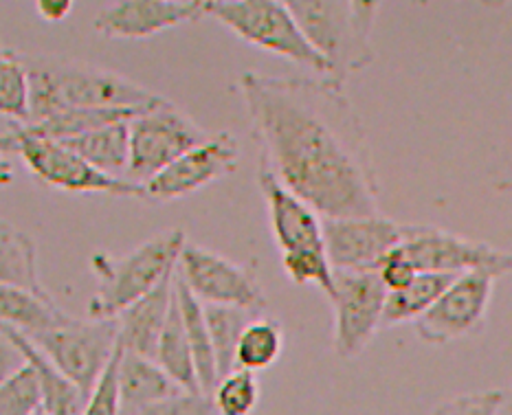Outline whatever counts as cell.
Masks as SVG:
<instances>
[{"label":"cell","instance_id":"cell-3","mask_svg":"<svg viewBox=\"0 0 512 415\" xmlns=\"http://www.w3.org/2000/svg\"><path fill=\"white\" fill-rule=\"evenodd\" d=\"M288 7L310 47L326 62L330 82L343 86L354 73H361L374 62L372 31L381 3L376 0H288Z\"/></svg>","mask_w":512,"mask_h":415},{"label":"cell","instance_id":"cell-5","mask_svg":"<svg viewBox=\"0 0 512 415\" xmlns=\"http://www.w3.org/2000/svg\"><path fill=\"white\" fill-rule=\"evenodd\" d=\"M207 16L262 51L317 73L328 80V66L310 47L288 3L280 0H207Z\"/></svg>","mask_w":512,"mask_h":415},{"label":"cell","instance_id":"cell-7","mask_svg":"<svg viewBox=\"0 0 512 415\" xmlns=\"http://www.w3.org/2000/svg\"><path fill=\"white\" fill-rule=\"evenodd\" d=\"M27 339L91 398L119 347V321L75 319L69 314L66 321Z\"/></svg>","mask_w":512,"mask_h":415},{"label":"cell","instance_id":"cell-2","mask_svg":"<svg viewBox=\"0 0 512 415\" xmlns=\"http://www.w3.org/2000/svg\"><path fill=\"white\" fill-rule=\"evenodd\" d=\"M20 55L29 75V123L64 110H143L163 99L121 73L84 60L49 53Z\"/></svg>","mask_w":512,"mask_h":415},{"label":"cell","instance_id":"cell-37","mask_svg":"<svg viewBox=\"0 0 512 415\" xmlns=\"http://www.w3.org/2000/svg\"><path fill=\"white\" fill-rule=\"evenodd\" d=\"M33 7H36V14L44 22H62L71 14L75 5L71 0H38V3H33Z\"/></svg>","mask_w":512,"mask_h":415},{"label":"cell","instance_id":"cell-11","mask_svg":"<svg viewBox=\"0 0 512 415\" xmlns=\"http://www.w3.org/2000/svg\"><path fill=\"white\" fill-rule=\"evenodd\" d=\"M387 288L376 271H335L332 347L339 358H356L383 328Z\"/></svg>","mask_w":512,"mask_h":415},{"label":"cell","instance_id":"cell-40","mask_svg":"<svg viewBox=\"0 0 512 415\" xmlns=\"http://www.w3.org/2000/svg\"><path fill=\"white\" fill-rule=\"evenodd\" d=\"M33 415H49V413H47V411H44V409H42V407H40V409H38V411H36V413H33Z\"/></svg>","mask_w":512,"mask_h":415},{"label":"cell","instance_id":"cell-27","mask_svg":"<svg viewBox=\"0 0 512 415\" xmlns=\"http://www.w3.org/2000/svg\"><path fill=\"white\" fill-rule=\"evenodd\" d=\"M284 352V330L280 321L269 317L253 319L244 328L238 350H236V365L238 369L247 372H262L277 363V358Z\"/></svg>","mask_w":512,"mask_h":415},{"label":"cell","instance_id":"cell-31","mask_svg":"<svg viewBox=\"0 0 512 415\" xmlns=\"http://www.w3.org/2000/svg\"><path fill=\"white\" fill-rule=\"evenodd\" d=\"M42 407L36 369L29 363L5 385H0V415H33Z\"/></svg>","mask_w":512,"mask_h":415},{"label":"cell","instance_id":"cell-33","mask_svg":"<svg viewBox=\"0 0 512 415\" xmlns=\"http://www.w3.org/2000/svg\"><path fill=\"white\" fill-rule=\"evenodd\" d=\"M502 398V389L469 391V394H460L440 402L429 415H495L499 405H502Z\"/></svg>","mask_w":512,"mask_h":415},{"label":"cell","instance_id":"cell-17","mask_svg":"<svg viewBox=\"0 0 512 415\" xmlns=\"http://www.w3.org/2000/svg\"><path fill=\"white\" fill-rule=\"evenodd\" d=\"M174 275L176 271L161 286L154 288L148 297H143L135 306L119 314L117 321L121 350L154 361L174 304Z\"/></svg>","mask_w":512,"mask_h":415},{"label":"cell","instance_id":"cell-29","mask_svg":"<svg viewBox=\"0 0 512 415\" xmlns=\"http://www.w3.org/2000/svg\"><path fill=\"white\" fill-rule=\"evenodd\" d=\"M211 396L218 415H251L260 402V383L253 372L236 369L218 380Z\"/></svg>","mask_w":512,"mask_h":415},{"label":"cell","instance_id":"cell-18","mask_svg":"<svg viewBox=\"0 0 512 415\" xmlns=\"http://www.w3.org/2000/svg\"><path fill=\"white\" fill-rule=\"evenodd\" d=\"M117 383L121 411H124V415H135L137 411L154 405V402L165 400L178 394V391H183L163 372L157 361L137 354H128L124 350L119 354Z\"/></svg>","mask_w":512,"mask_h":415},{"label":"cell","instance_id":"cell-22","mask_svg":"<svg viewBox=\"0 0 512 415\" xmlns=\"http://www.w3.org/2000/svg\"><path fill=\"white\" fill-rule=\"evenodd\" d=\"M0 284L49 295L40 282L38 246L27 231L0 218Z\"/></svg>","mask_w":512,"mask_h":415},{"label":"cell","instance_id":"cell-15","mask_svg":"<svg viewBox=\"0 0 512 415\" xmlns=\"http://www.w3.org/2000/svg\"><path fill=\"white\" fill-rule=\"evenodd\" d=\"M207 16V0H117L95 18L106 38L141 40Z\"/></svg>","mask_w":512,"mask_h":415},{"label":"cell","instance_id":"cell-1","mask_svg":"<svg viewBox=\"0 0 512 415\" xmlns=\"http://www.w3.org/2000/svg\"><path fill=\"white\" fill-rule=\"evenodd\" d=\"M264 165L324 220L381 213V189L359 110L326 77L240 75Z\"/></svg>","mask_w":512,"mask_h":415},{"label":"cell","instance_id":"cell-23","mask_svg":"<svg viewBox=\"0 0 512 415\" xmlns=\"http://www.w3.org/2000/svg\"><path fill=\"white\" fill-rule=\"evenodd\" d=\"M174 290H176L178 308H181V314H183L187 339H189V345H192L200 391L211 396L220 378H218L214 345H211V334H209V325L205 317V306L200 304L192 290H189L176 275H174Z\"/></svg>","mask_w":512,"mask_h":415},{"label":"cell","instance_id":"cell-8","mask_svg":"<svg viewBox=\"0 0 512 415\" xmlns=\"http://www.w3.org/2000/svg\"><path fill=\"white\" fill-rule=\"evenodd\" d=\"M130 132V163L128 181L146 185L159 176L165 167L181 159L196 145L209 139V132L174 106L168 99L143 108L139 115L128 121Z\"/></svg>","mask_w":512,"mask_h":415},{"label":"cell","instance_id":"cell-20","mask_svg":"<svg viewBox=\"0 0 512 415\" xmlns=\"http://www.w3.org/2000/svg\"><path fill=\"white\" fill-rule=\"evenodd\" d=\"M66 148L73 150L77 156L93 165L95 170L108 174L113 178H124L128 181V163H130V132L128 121H117L110 126L97 128L75 137L62 141Z\"/></svg>","mask_w":512,"mask_h":415},{"label":"cell","instance_id":"cell-9","mask_svg":"<svg viewBox=\"0 0 512 415\" xmlns=\"http://www.w3.org/2000/svg\"><path fill=\"white\" fill-rule=\"evenodd\" d=\"M176 277L205 306L240 308L255 314H262L269 306L253 268L233 262L205 246L185 244L176 264Z\"/></svg>","mask_w":512,"mask_h":415},{"label":"cell","instance_id":"cell-14","mask_svg":"<svg viewBox=\"0 0 512 415\" xmlns=\"http://www.w3.org/2000/svg\"><path fill=\"white\" fill-rule=\"evenodd\" d=\"M405 240V224L376 213L324 220V249L335 271H376Z\"/></svg>","mask_w":512,"mask_h":415},{"label":"cell","instance_id":"cell-12","mask_svg":"<svg viewBox=\"0 0 512 415\" xmlns=\"http://www.w3.org/2000/svg\"><path fill=\"white\" fill-rule=\"evenodd\" d=\"M497 279L499 275L491 271L460 275L431 310L414 323L418 339L429 345H444L480 332Z\"/></svg>","mask_w":512,"mask_h":415},{"label":"cell","instance_id":"cell-16","mask_svg":"<svg viewBox=\"0 0 512 415\" xmlns=\"http://www.w3.org/2000/svg\"><path fill=\"white\" fill-rule=\"evenodd\" d=\"M258 185L269 209L273 240L280 255L297 251H326L324 249V218L308 207L302 198L277 181L264 165L258 167Z\"/></svg>","mask_w":512,"mask_h":415},{"label":"cell","instance_id":"cell-6","mask_svg":"<svg viewBox=\"0 0 512 415\" xmlns=\"http://www.w3.org/2000/svg\"><path fill=\"white\" fill-rule=\"evenodd\" d=\"M16 154L42 185L73 194H106L146 200V189L124 178H113L95 170L82 156L58 141L18 137L14 130L0 134V159Z\"/></svg>","mask_w":512,"mask_h":415},{"label":"cell","instance_id":"cell-28","mask_svg":"<svg viewBox=\"0 0 512 415\" xmlns=\"http://www.w3.org/2000/svg\"><path fill=\"white\" fill-rule=\"evenodd\" d=\"M0 117L27 126L31 119L29 108V75L22 55L0 51Z\"/></svg>","mask_w":512,"mask_h":415},{"label":"cell","instance_id":"cell-25","mask_svg":"<svg viewBox=\"0 0 512 415\" xmlns=\"http://www.w3.org/2000/svg\"><path fill=\"white\" fill-rule=\"evenodd\" d=\"M455 275L442 273H418V277L407 288L398 293L387 295L383 328H394V325L418 321L422 314L431 310V306L447 293V288L455 282Z\"/></svg>","mask_w":512,"mask_h":415},{"label":"cell","instance_id":"cell-38","mask_svg":"<svg viewBox=\"0 0 512 415\" xmlns=\"http://www.w3.org/2000/svg\"><path fill=\"white\" fill-rule=\"evenodd\" d=\"M495 415H512V387L508 391H504V398H502V405H499Z\"/></svg>","mask_w":512,"mask_h":415},{"label":"cell","instance_id":"cell-30","mask_svg":"<svg viewBox=\"0 0 512 415\" xmlns=\"http://www.w3.org/2000/svg\"><path fill=\"white\" fill-rule=\"evenodd\" d=\"M284 273L295 284H313L321 288L330 299L335 293V268H332L326 251H297L282 255Z\"/></svg>","mask_w":512,"mask_h":415},{"label":"cell","instance_id":"cell-36","mask_svg":"<svg viewBox=\"0 0 512 415\" xmlns=\"http://www.w3.org/2000/svg\"><path fill=\"white\" fill-rule=\"evenodd\" d=\"M27 367V356L18 345L14 330L0 323V385Z\"/></svg>","mask_w":512,"mask_h":415},{"label":"cell","instance_id":"cell-35","mask_svg":"<svg viewBox=\"0 0 512 415\" xmlns=\"http://www.w3.org/2000/svg\"><path fill=\"white\" fill-rule=\"evenodd\" d=\"M376 273L381 277L387 293H398V290L407 288L418 277V271L411 266L407 255L400 251V246H396L392 253L385 255V260L378 264Z\"/></svg>","mask_w":512,"mask_h":415},{"label":"cell","instance_id":"cell-19","mask_svg":"<svg viewBox=\"0 0 512 415\" xmlns=\"http://www.w3.org/2000/svg\"><path fill=\"white\" fill-rule=\"evenodd\" d=\"M69 319L51 295L31 293L27 288L0 284V323L20 334L33 336Z\"/></svg>","mask_w":512,"mask_h":415},{"label":"cell","instance_id":"cell-21","mask_svg":"<svg viewBox=\"0 0 512 415\" xmlns=\"http://www.w3.org/2000/svg\"><path fill=\"white\" fill-rule=\"evenodd\" d=\"M14 336L18 345L22 347V352L27 356V363L36 369L42 394V409L49 415H82L88 398L82 394L80 387L73 385L25 334L14 330Z\"/></svg>","mask_w":512,"mask_h":415},{"label":"cell","instance_id":"cell-13","mask_svg":"<svg viewBox=\"0 0 512 415\" xmlns=\"http://www.w3.org/2000/svg\"><path fill=\"white\" fill-rule=\"evenodd\" d=\"M240 143L231 132L209 134V139L185 152L154 176L146 189V203H170L220 181L238 167Z\"/></svg>","mask_w":512,"mask_h":415},{"label":"cell","instance_id":"cell-32","mask_svg":"<svg viewBox=\"0 0 512 415\" xmlns=\"http://www.w3.org/2000/svg\"><path fill=\"white\" fill-rule=\"evenodd\" d=\"M135 415H218L214 396L203 391H178V394L154 402V405L137 411Z\"/></svg>","mask_w":512,"mask_h":415},{"label":"cell","instance_id":"cell-4","mask_svg":"<svg viewBox=\"0 0 512 415\" xmlns=\"http://www.w3.org/2000/svg\"><path fill=\"white\" fill-rule=\"evenodd\" d=\"M185 231L168 229L135 246L124 257L95 253L91 268L99 279L88 301V319H117L168 279L185 249Z\"/></svg>","mask_w":512,"mask_h":415},{"label":"cell","instance_id":"cell-24","mask_svg":"<svg viewBox=\"0 0 512 415\" xmlns=\"http://www.w3.org/2000/svg\"><path fill=\"white\" fill-rule=\"evenodd\" d=\"M154 361L159 363L163 372L168 374L181 389L200 391L192 345H189V339H187L183 314H181V308H178L176 290H174V304L170 310V317H168V323H165V330L161 334Z\"/></svg>","mask_w":512,"mask_h":415},{"label":"cell","instance_id":"cell-41","mask_svg":"<svg viewBox=\"0 0 512 415\" xmlns=\"http://www.w3.org/2000/svg\"><path fill=\"white\" fill-rule=\"evenodd\" d=\"M0 51H3V47H0Z\"/></svg>","mask_w":512,"mask_h":415},{"label":"cell","instance_id":"cell-10","mask_svg":"<svg viewBox=\"0 0 512 415\" xmlns=\"http://www.w3.org/2000/svg\"><path fill=\"white\" fill-rule=\"evenodd\" d=\"M400 251L418 273L455 277L473 271H491L499 277L512 273V253L431 224H405Z\"/></svg>","mask_w":512,"mask_h":415},{"label":"cell","instance_id":"cell-39","mask_svg":"<svg viewBox=\"0 0 512 415\" xmlns=\"http://www.w3.org/2000/svg\"><path fill=\"white\" fill-rule=\"evenodd\" d=\"M11 181H14V174H11L9 163H0V185H9Z\"/></svg>","mask_w":512,"mask_h":415},{"label":"cell","instance_id":"cell-26","mask_svg":"<svg viewBox=\"0 0 512 415\" xmlns=\"http://www.w3.org/2000/svg\"><path fill=\"white\" fill-rule=\"evenodd\" d=\"M205 317L211 334V345H214L218 378H225L238 369L236 350L244 328L253 319H258L260 314L227 306H205Z\"/></svg>","mask_w":512,"mask_h":415},{"label":"cell","instance_id":"cell-34","mask_svg":"<svg viewBox=\"0 0 512 415\" xmlns=\"http://www.w3.org/2000/svg\"><path fill=\"white\" fill-rule=\"evenodd\" d=\"M119 354H121V350L117 347L113 361H110L102 380H99L97 387L93 389V394H91V398H88L86 409L82 415H124V411H121L119 383H117Z\"/></svg>","mask_w":512,"mask_h":415}]
</instances>
